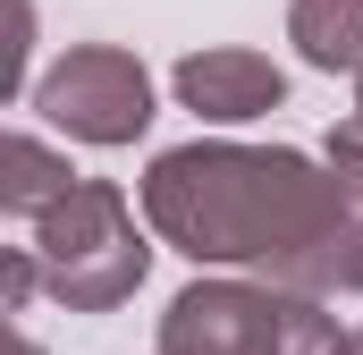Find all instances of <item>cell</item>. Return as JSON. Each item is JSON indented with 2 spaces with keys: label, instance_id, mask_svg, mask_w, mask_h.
I'll use <instances>...</instances> for the list:
<instances>
[{
  "label": "cell",
  "instance_id": "cell-1",
  "mask_svg": "<svg viewBox=\"0 0 363 355\" xmlns=\"http://www.w3.org/2000/svg\"><path fill=\"white\" fill-rule=\"evenodd\" d=\"M144 212L194 263H304L338 237V195L296 153H169L144 178Z\"/></svg>",
  "mask_w": 363,
  "mask_h": 355
},
{
  "label": "cell",
  "instance_id": "cell-2",
  "mask_svg": "<svg viewBox=\"0 0 363 355\" xmlns=\"http://www.w3.org/2000/svg\"><path fill=\"white\" fill-rule=\"evenodd\" d=\"M34 254L51 271V288L68 305H118L135 279H144V246L127 229V203L110 186H68L43 203L34 220Z\"/></svg>",
  "mask_w": 363,
  "mask_h": 355
},
{
  "label": "cell",
  "instance_id": "cell-3",
  "mask_svg": "<svg viewBox=\"0 0 363 355\" xmlns=\"http://www.w3.org/2000/svg\"><path fill=\"white\" fill-rule=\"evenodd\" d=\"M161 355H338V330L313 305H279L245 288H194L169 305Z\"/></svg>",
  "mask_w": 363,
  "mask_h": 355
},
{
  "label": "cell",
  "instance_id": "cell-4",
  "mask_svg": "<svg viewBox=\"0 0 363 355\" xmlns=\"http://www.w3.org/2000/svg\"><path fill=\"white\" fill-rule=\"evenodd\" d=\"M43 119L51 127H68V136H85V144H127V136H144V119H152V85H144V68L127 60V51H68L51 77H43Z\"/></svg>",
  "mask_w": 363,
  "mask_h": 355
},
{
  "label": "cell",
  "instance_id": "cell-5",
  "mask_svg": "<svg viewBox=\"0 0 363 355\" xmlns=\"http://www.w3.org/2000/svg\"><path fill=\"white\" fill-rule=\"evenodd\" d=\"M178 93L194 110H211V119H254V110H271L287 85H279L271 60H254V51H203V60L178 68Z\"/></svg>",
  "mask_w": 363,
  "mask_h": 355
},
{
  "label": "cell",
  "instance_id": "cell-6",
  "mask_svg": "<svg viewBox=\"0 0 363 355\" xmlns=\"http://www.w3.org/2000/svg\"><path fill=\"white\" fill-rule=\"evenodd\" d=\"M296 43L313 68H363V0H296Z\"/></svg>",
  "mask_w": 363,
  "mask_h": 355
},
{
  "label": "cell",
  "instance_id": "cell-7",
  "mask_svg": "<svg viewBox=\"0 0 363 355\" xmlns=\"http://www.w3.org/2000/svg\"><path fill=\"white\" fill-rule=\"evenodd\" d=\"M330 161H338V170H347V178H355V186H363V110H355V119H347V136L330 144Z\"/></svg>",
  "mask_w": 363,
  "mask_h": 355
},
{
  "label": "cell",
  "instance_id": "cell-8",
  "mask_svg": "<svg viewBox=\"0 0 363 355\" xmlns=\"http://www.w3.org/2000/svg\"><path fill=\"white\" fill-rule=\"evenodd\" d=\"M338 355H363V339H355V347H338Z\"/></svg>",
  "mask_w": 363,
  "mask_h": 355
}]
</instances>
